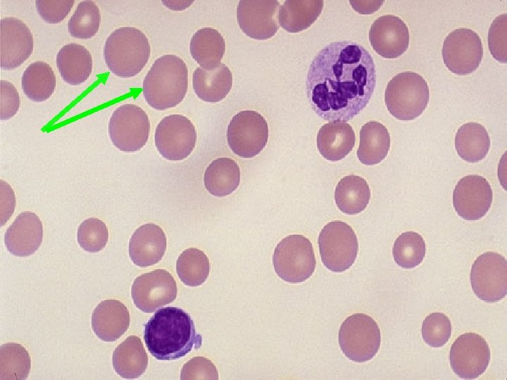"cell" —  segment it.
Returning <instances> with one entry per match:
<instances>
[{"label":"cell","instance_id":"1","mask_svg":"<svg viewBox=\"0 0 507 380\" xmlns=\"http://www.w3.org/2000/svg\"><path fill=\"white\" fill-rule=\"evenodd\" d=\"M376 86L373 58L351 41L331 42L313 59L306 90L316 115L330 122L353 119L368 104Z\"/></svg>","mask_w":507,"mask_h":380},{"label":"cell","instance_id":"2","mask_svg":"<svg viewBox=\"0 0 507 380\" xmlns=\"http://www.w3.org/2000/svg\"><path fill=\"white\" fill-rule=\"evenodd\" d=\"M144 339L149 352L159 360L179 359L202 345L191 316L175 307L155 312L145 324Z\"/></svg>","mask_w":507,"mask_h":380},{"label":"cell","instance_id":"3","mask_svg":"<svg viewBox=\"0 0 507 380\" xmlns=\"http://www.w3.org/2000/svg\"><path fill=\"white\" fill-rule=\"evenodd\" d=\"M143 95L152 108L164 110L182 101L188 88L184 61L173 54L158 58L143 80Z\"/></svg>","mask_w":507,"mask_h":380},{"label":"cell","instance_id":"4","mask_svg":"<svg viewBox=\"0 0 507 380\" xmlns=\"http://www.w3.org/2000/svg\"><path fill=\"white\" fill-rule=\"evenodd\" d=\"M151 47L147 37L134 27H121L107 37L104 57L110 71L122 78L138 75L147 63Z\"/></svg>","mask_w":507,"mask_h":380},{"label":"cell","instance_id":"5","mask_svg":"<svg viewBox=\"0 0 507 380\" xmlns=\"http://www.w3.org/2000/svg\"><path fill=\"white\" fill-rule=\"evenodd\" d=\"M430 100L429 86L420 74L401 72L387 83L384 102L389 113L396 119L408 121L418 118Z\"/></svg>","mask_w":507,"mask_h":380},{"label":"cell","instance_id":"6","mask_svg":"<svg viewBox=\"0 0 507 380\" xmlns=\"http://www.w3.org/2000/svg\"><path fill=\"white\" fill-rule=\"evenodd\" d=\"M276 274L283 281L299 284L313 274L316 260L311 241L301 234H291L276 246L273 255Z\"/></svg>","mask_w":507,"mask_h":380},{"label":"cell","instance_id":"7","mask_svg":"<svg viewBox=\"0 0 507 380\" xmlns=\"http://www.w3.org/2000/svg\"><path fill=\"white\" fill-rule=\"evenodd\" d=\"M338 341L344 355L355 362H365L377 353L381 332L376 321L364 313H354L342 323Z\"/></svg>","mask_w":507,"mask_h":380},{"label":"cell","instance_id":"8","mask_svg":"<svg viewBox=\"0 0 507 380\" xmlns=\"http://www.w3.org/2000/svg\"><path fill=\"white\" fill-rule=\"evenodd\" d=\"M318 243L321 260L331 272L347 270L357 258V236L352 227L344 221L327 223L320 232Z\"/></svg>","mask_w":507,"mask_h":380},{"label":"cell","instance_id":"9","mask_svg":"<svg viewBox=\"0 0 507 380\" xmlns=\"http://www.w3.org/2000/svg\"><path fill=\"white\" fill-rule=\"evenodd\" d=\"M150 122L146 112L132 103L118 107L108 123V134L113 144L120 151L132 153L146 144Z\"/></svg>","mask_w":507,"mask_h":380},{"label":"cell","instance_id":"10","mask_svg":"<svg viewBox=\"0 0 507 380\" xmlns=\"http://www.w3.org/2000/svg\"><path fill=\"white\" fill-rule=\"evenodd\" d=\"M265 118L254 110H242L231 119L227 129L230 148L237 156L251 158L258 155L268 140Z\"/></svg>","mask_w":507,"mask_h":380},{"label":"cell","instance_id":"11","mask_svg":"<svg viewBox=\"0 0 507 380\" xmlns=\"http://www.w3.org/2000/svg\"><path fill=\"white\" fill-rule=\"evenodd\" d=\"M470 279L475 296L486 303H496L507 295V261L496 252L480 255L471 267Z\"/></svg>","mask_w":507,"mask_h":380},{"label":"cell","instance_id":"12","mask_svg":"<svg viewBox=\"0 0 507 380\" xmlns=\"http://www.w3.org/2000/svg\"><path fill=\"white\" fill-rule=\"evenodd\" d=\"M197 140L194 125L186 116L172 114L158 124L154 135L157 151L168 160L180 161L193 151Z\"/></svg>","mask_w":507,"mask_h":380},{"label":"cell","instance_id":"13","mask_svg":"<svg viewBox=\"0 0 507 380\" xmlns=\"http://www.w3.org/2000/svg\"><path fill=\"white\" fill-rule=\"evenodd\" d=\"M442 54L450 72L458 75L471 74L479 68L483 58L481 38L472 29H455L445 37Z\"/></svg>","mask_w":507,"mask_h":380},{"label":"cell","instance_id":"14","mask_svg":"<svg viewBox=\"0 0 507 380\" xmlns=\"http://www.w3.org/2000/svg\"><path fill=\"white\" fill-rule=\"evenodd\" d=\"M491 357L486 339L479 334L467 332L452 343L449 362L453 372L460 378L473 379L484 373Z\"/></svg>","mask_w":507,"mask_h":380},{"label":"cell","instance_id":"15","mask_svg":"<svg viewBox=\"0 0 507 380\" xmlns=\"http://www.w3.org/2000/svg\"><path fill=\"white\" fill-rule=\"evenodd\" d=\"M177 293L174 277L163 269L139 275L134 279L131 289L136 307L147 313L174 301Z\"/></svg>","mask_w":507,"mask_h":380},{"label":"cell","instance_id":"16","mask_svg":"<svg viewBox=\"0 0 507 380\" xmlns=\"http://www.w3.org/2000/svg\"><path fill=\"white\" fill-rule=\"evenodd\" d=\"M280 3L276 0H241L237 8L240 30L251 39H268L279 29Z\"/></svg>","mask_w":507,"mask_h":380},{"label":"cell","instance_id":"17","mask_svg":"<svg viewBox=\"0 0 507 380\" xmlns=\"http://www.w3.org/2000/svg\"><path fill=\"white\" fill-rule=\"evenodd\" d=\"M492 200L489 182L478 175H469L460 179L453 193L454 209L465 220H478L484 217Z\"/></svg>","mask_w":507,"mask_h":380},{"label":"cell","instance_id":"18","mask_svg":"<svg viewBox=\"0 0 507 380\" xmlns=\"http://www.w3.org/2000/svg\"><path fill=\"white\" fill-rule=\"evenodd\" d=\"M34 49L32 34L21 20L7 17L0 22L1 68L11 70L20 66Z\"/></svg>","mask_w":507,"mask_h":380},{"label":"cell","instance_id":"19","mask_svg":"<svg viewBox=\"0 0 507 380\" xmlns=\"http://www.w3.org/2000/svg\"><path fill=\"white\" fill-rule=\"evenodd\" d=\"M369 41L373 50L384 58H396L408 49L409 30L405 22L394 15L376 18L369 30Z\"/></svg>","mask_w":507,"mask_h":380},{"label":"cell","instance_id":"20","mask_svg":"<svg viewBox=\"0 0 507 380\" xmlns=\"http://www.w3.org/2000/svg\"><path fill=\"white\" fill-rule=\"evenodd\" d=\"M43 239V225L32 212L20 213L5 233V245L13 255L27 257L39 248Z\"/></svg>","mask_w":507,"mask_h":380},{"label":"cell","instance_id":"21","mask_svg":"<svg viewBox=\"0 0 507 380\" xmlns=\"http://www.w3.org/2000/svg\"><path fill=\"white\" fill-rule=\"evenodd\" d=\"M167 246L165 232L158 224L149 222L139 226L129 242V255L141 267L154 265L161 260Z\"/></svg>","mask_w":507,"mask_h":380},{"label":"cell","instance_id":"22","mask_svg":"<svg viewBox=\"0 0 507 380\" xmlns=\"http://www.w3.org/2000/svg\"><path fill=\"white\" fill-rule=\"evenodd\" d=\"M130 316L127 308L120 300L108 299L100 302L92 315L95 335L106 342L118 339L128 329Z\"/></svg>","mask_w":507,"mask_h":380},{"label":"cell","instance_id":"23","mask_svg":"<svg viewBox=\"0 0 507 380\" xmlns=\"http://www.w3.org/2000/svg\"><path fill=\"white\" fill-rule=\"evenodd\" d=\"M356 135L351 125L345 122H330L323 125L317 134L320 154L330 161L344 159L353 148Z\"/></svg>","mask_w":507,"mask_h":380},{"label":"cell","instance_id":"24","mask_svg":"<svg viewBox=\"0 0 507 380\" xmlns=\"http://www.w3.org/2000/svg\"><path fill=\"white\" fill-rule=\"evenodd\" d=\"M192 84L199 99L205 102L218 103L230 93L232 87V73L224 63L212 70L199 67L193 72Z\"/></svg>","mask_w":507,"mask_h":380},{"label":"cell","instance_id":"25","mask_svg":"<svg viewBox=\"0 0 507 380\" xmlns=\"http://www.w3.org/2000/svg\"><path fill=\"white\" fill-rule=\"evenodd\" d=\"M56 61L62 79L71 85L84 83L92 72L90 52L84 46L76 43L63 46L56 55Z\"/></svg>","mask_w":507,"mask_h":380},{"label":"cell","instance_id":"26","mask_svg":"<svg viewBox=\"0 0 507 380\" xmlns=\"http://www.w3.org/2000/svg\"><path fill=\"white\" fill-rule=\"evenodd\" d=\"M390 141L389 131L383 124L375 120L365 122L360 130L359 161L365 165L380 163L389 153Z\"/></svg>","mask_w":507,"mask_h":380},{"label":"cell","instance_id":"27","mask_svg":"<svg viewBox=\"0 0 507 380\" xmlns=\"http://www.w3.org/2000/svg\"><path fill=\"white\" fill-rule=\"evenodd\" d=\"M112 362L115 372L125 379H136L142 375L148 365V356L141 339L128 336L113 353Z\"/></svg>","mask_w":507,"mask_h":380},{"label":"cell","instance_id":"28","mask_svg":"<svg viewBox=\"0 0 507 380\" xmlns=\"http://www.w3.org/2000/svg\"><path fill=\"white\" fill-rule=\"evenodd\" d=\"M189 49L191 56L201 68L212 70L220 64L225 51V42L216 29L203 27L192 37Z\"/></svg>","mask_w":507,"mask_h":380},{"label":"cell","instance_id":"29","mask_svg":"<svg viewBox=\"0 0 507 380\" xmlns=\"http://www.w3.org/2000/svg\"><path fill=\"white\" fill-rule=\"evenodd\" d=\"M323 1L287 0L278 13L280 25L287 32L297 33L310 27L322 13Z\"/></svg>","mask_w":507,"mask_h":380},{"label":"cell","instance_id":"30","mask_svg":"<svg viewBox=\"0 0 507 380\" xmlns=\"http://www.w3.org/2000/svg\"><path fill=\"white\" fill-rule=\"evenodd\" d=\"M240 176L237 162L230 158H218L206 167L204 177V186L214 196H226L238 188Z\"/></svg>","mask_w":507,"mask_h":380},{"label":"cell","instance_id":"31","mask_svg":"<svg viewBox=\"0 0 507 380\" xmlns=\"http://www.w3.org/2000/svg\"><path fill=\"white\" fill-rule=\"evenodd\" d=\"M370 199V189L361 176L349 175L342 177L334 190V201L338 208L346 215L363 212Z\"/></svg>","mask_w":507,"mask_h":380},{"label":"cell","instance_id":"32","mask_svg":"<svg viewBox=\"0 0 507 380\" xmlns=\"http://www.w3.org/2000/svg\"><path fill=\"white\" fill-rule=\"evenodd\" d=\"M455 147L463 160L477 163L487 156L490 148V138L482 125L475 122H466L457 130Z\"/></svg>","mask_w":507,"mask_h":380},{"label":"cell","instance_id":"33","mask_svg":"<svg viewBox=\"0 0 507 380\" xmlns=\"http://www.w3.org/2000/svg\"><path fill=\"white\" fill-rule=\"evenodd\" d=\"M21 84L27 98L35 102H43L55 91L56 75L47 63L36 61L30 64L23 72Z\"/></svg>","mask_w":507,"mask_h":380},{"label":"cell","instance_id":"34","mask_svg":"<svg viewBox=\"0 0 507 380\" xmlns=\"http://www.w3.org/2000/svg\"><path fill=\"white\" fill-rule=\"evenodd\" d=\"M210 262L204 251L189 248L182 251L176 262L179 279L186 286L196 287L203 284L210 273Z\"/></svg>","mask_w":507,"mask_h":380},{"label":"cell","instance_id":"35","mask_svg":"<svg viewBox=\"0 0 507 380\" xmlns=\"http://www.w3.org/2000/svg\"><path fill=\"white\" fill-rule=\"evenodd\" d=\"M28 351L19 343H5L0 348V379H25L30 372Z\"/></svg>","mask_w":507,"mask_h":380},{"label":"cell","instance_id":"36","mask_svg":"<svg viewBox=\"0 0 507 380\" xmlns=\"http://www.w3.org/2000/svg\"><path fill=\"white\" fill-rule=\"evenodd\" d=\"M425 253L424 239L419 233L413 231L401 234L395 240L392 248L395 262L406 269L418 266L424 260Z\"/></svg>","mask_w":507,"mask_h":380},{"label":"cell","instance_id":"37","mask_svg":"<svg viewBox=\"0 0 507 380\" xmlns=\"http://www.w3.org/2000/svg\"><path fill=\"white\" fill-rule=\"evenodd\" d=\"M101 14L97 4L93 1H82L77 5L68 24L71 37L87 39L98 32Z\"/></svg>","mask_w":507,"mask_h":380},{"label":"cell","instance_id":"38","mask_svg":"<svg viewBox=\"0 0 507 380\" xmlns=\"http://www.w3.org/2000/svg\"><path fill=\"white\" fill-rule=\"evenodd\" d=\"M77 238L79 245L85 251L99 252L105 248L108 242V228L102 220L90 217L80 224Z\"/></svg>","mask_w":507,"mask_h":380},{"label":"cell","instance_id":"39","mask_svg":"<svg viewBox=\"0 0 507 380\" xmlns=\"http://www.w3.org/2000/svg\"><path fill=\"white\" fill-rule=\"evenodd\" d=\"M451 323L442 312H432L425 317L422 324V336L426 344L432 348L444 346L451 335Z\"/></svg>","mask_w":507,"mask_h":380},{"label":"cell","instance_id":"40","mask_svg":"<svg viewBox=\"0 0 507 380\" xmlns=\"http://www.w3.org/2000/svg\"><path fill=\"white\" fill-rule=\"evenodd\" d=\"M488 46L492 57L501 63L507 62V14L496 17L488 31Z\"/></svg>","mask_w":507,"mask_h":380},{"label":"cell","instance_id":"41","mask_svg":"<svg viewBox=\"0 0 507 380\" xmlns=\"http://www.w3.org/2000/svg\"><path fill=\"white\" fill-rule=\"evenodd\" d=\"M75 4L73 0H37L35 6L40 18L46 23L56 24L69 14Z\"/></svg>","mask_w":507,"mask_h":380},{"label":"cell","instance_id":"42","mask_svg":"<svg viewBox=\"0 0 507 380\" xmlns=\"http://www.w3.org/2000/svg\"><path fill=\"white\" fill-rule=\"evenodd\" d=\"M181 379H218L215 365L204 357H194L186 362L181 370Z\"/></svg>","mask_w":507,"mask_h":380},{"label":"cell","instance_id":"43","mask_svg":"<svg viewBox=\"0 0 507 380\" xmlns=\"http://www.w3.org/2000/svg\"><path fill=\"white\" fill-rule=\"evenodd\" d=\"M0 118L9 120L18 111L20 104L19 94L14 85L6 80H1Z\"/></svg>","mask_w":507,"mask_h":380},{"label":"cell","instance_id":"44","mask_svg":"<svg viewBox=\"0 0 507 380\" xmlns=\"http://www.w3.org/2000/svg\"><path fill=\"white\" fill-rule=\"evenodd\" d=\"M0 188L1 225L3 226L13 214L15 207V197L11 186L2 179L0 181Z\"/></svg>","mask_w":507,"mask_h":380},{"label":"cell","instance_id":"45","mask_svg":"<svg viewBox=\"0 0 507 380\" xmlns=\"http://www.w3.org/2000/svg\"><path fill=\"white\" fill-rule=\"evenodd\" d=\"M384 1H350L352 8L359 13L370 14L377 11Z\"/></svg>","mask_w":507,"mask_h":380}]
</instances>
